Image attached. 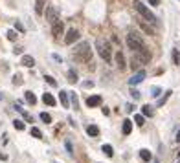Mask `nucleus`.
Masks as SVG:
<instances>
[{"mask_svg": "<svg viewBox=\"0 0 180 163\" xmlns=\"http://www.w3.org/2000/svg\"><path fill=\"white\" fill-rule=\"evenodd\" d=\"M31 136H33V137H39V139H40V137H42V132H40V130H39L37 127H31Z\"/></svg>", "mask_w": 180, "mask_h": 163, "instance_id": "nucleus-31", "label": "nucleus"}, {"mask_svg": "<svg viewBox=\"0 0 180 163\" xmlns=\"http://www.w3.org/2000/svg\"><path fill=\"white\" fill-rule=\"evenodd\" d=\"M96 50H98L99 57H101L105 62H110V61H112V48H110V42H108V40L98 39V40H96Z\"/></svg>", "mask_w": 180, "mask_h": 163, "instance_id": "nucleus-4", "label": "nucleus"}, {"mask_svg": "<svg viewBox=\"0 0 180 163\" xmlns=\"http://www.w3.org/2000/svg\"><path fill=\"white\" fill-rule=\"evenodd\" d=\"M178 163H180V158H178Z\"/></svg>", "mask_w": 180, "mask_h": 163, "instance_id": "nucleus-43", "label": "nucleus"}, {"mask_svg": "<svg viewBox=\"0 0 180 163\" xmlns=\"http://www.w3.org/2000/svg\"><path fill=\"white\" fill-rule=\"evenodd\" d=\"M125 42H127V46H129V50H132V53H143V55H151V53H149V50H147V46H145V42H143V39H142L138 33L130 31V33L127 35Z\"/></svg>", "mask_w": 180, "mask_h": 163, "instance_id": "nucleus-1", "label": "nucleus"}, {"mask_svg": "<svg viewBox=\"0 0 180 163\" xmlns=\"http://www.w3.org/2000/svg\"><path fill=\"white\" fill-rule=\"evenodd\" d=\"M24 99H26L30 105H35V103H37V97H35L33 92H26V94H24Z\"/></svg>", "mask_w": 180, "mask_h": 163, "instance_id": "nucleus-21", "label": "nucleus"}, {"mask_svg": "<svg viewBox=\"0 0 180 163\" xmlns=\"http://www.w3.org/2000/svg\"><path fill=\"white\" fill-rule=\"evenodd\" d=\"M44 81H46L50 86H55V84H57V83H55V79H53V77H50V75H46V77H44Z\"/></svg>", "mask_w": 180, "mask_h": 163, "instance_id": "nucleus-35", "label": "nucleus"}, {"mask_svg": "<svg viewBox=\"0 0 180 163\" xmlns=\"http://www.w3.org/2000/svg\"><path fill=\"white\" fill-rule=\"evenodd\" d=\"M149 4H151V6H158L160 0H149Z\"/></svg>", "mask_w": 180, "mask_h": 163, "instance_id": "nucleus-41", "label": "nucleus"}, {"mask_svg": "<svg viewBox=\"0 0 180 163\" xmlns=\"http://www.w3.org/2000/svg\"><path fill=\"white\" fill-rule=\"evenodd\" d=\"M101 150H103V152H105L108 158H112V156H114V150H112V147H110V145H103V147H101Z\"/></svg>", "mask_w": 180, "mask_h": 163, "instance_id": "nucleus-25", "label": "nucleus"}, {"mask_svg": "<svg viewBox=\"0 0 180 163\" xmlns=\"http://www.w3.org/2000/svg\"><path fill=\"white\" fill-rule=\"evenodd\" d=\"M68 97H70V101H72V106H74V108H77V105H79L77 96H76V94H70V92H68Z\"/></svg>", "mask_w": 180, "mask_h": 163, "instance_id": "nucleus-28", "label": "nucleus"}, {"mask_svg": "<svg viewBox=\"0 0 180 163\" xmlns=\"http://www.w3.org/2000/svg\"><path fill=\"white\" fill-rule=\"evenodd\" d=\"M173 62H175L176 66L180 64V52H178V50H173Z\"/></svg>", "mask_w": 180, "mask_h": 163, "instance_id": "nucleus-30", "label": "nucleus"}, {"mask_svg": "<svg viewBox=\"0 0 180 163\" xmlns=\"http://www.w3.org/2000/svg\"><path fill=\"white\" fill-rule=\"evenodd\" d=\"M101 96H90V97H86V106L88 108H94V106H99L101 105Z\"/></svg>", "mask_w": 180, "mask_h": 163, "instance_id": "nucleus-10", "label": "nucleus"}, {"mask_svg": "<svg viewBox=\"0 0 180 163\" xmlns=\"http://www.w3.org/2000/svg\"><path fill=\"white\" fill-rule=\"evenodd\" d=\"M74 59L79 62H90L92 61V50H90V42L83 40L74 48Z\"/></svg>", "mask_w": 180, "mask_h": 163, "instance_id": "nucleus-2", "label": "nucleus"}, {"mask_svg": "<svg viewBox=\"0 0 180 163\" xmlns=\"http://www.w3.org/2000/svg\"><path fill=\"white\" fill-rule=\"evenodd\" d=\"M116 66H118L120 70H125V68H127V61H125V55H123L121 52L116 53Z\"/></svg>", "mask_w": 180, "mask_h": 163, "instance_id": "nucleus-12", "label": "nucleus"}, {"mask_svg": "<svg viewBox=\"0 0 180 163\" xmlns=\"http://www.w3.org/2000/svg\"><path fill=\"white\" fill-rule=\"evenodd\" d=\"M22 83H24V81H22V75H20V74H15V75H13V84H15V86H20Z\"/></svg>", "mask_w": 180, "mask_h": 163, "instance_id": "nucleus-26", "label": "nucleus"}, {"mask_svg": "<svg viewBox=\"0 0 180 163\" xmlns=\"http://www.w3.org/2000/svg\"><path fill=\"white\" fill-rule=\"evenodd\" d=\"M6 35H8V39H9V40H17V31H15V30H9Z\"/></svg>", "mask_w": 180, "mask_h": 163, "instance_id": "nucleus-33", "label": "nucleus"}, {"mask_svg": "<svg viewBox=\"0 0 180 163\" xmlns=\"http://www.w3.org/2000/svg\"><path fill=\"white\" fill-rule=\"evenodd\" d=\"M22 118H24V119H26L28 123H33V118H31V115H30L28 112H22Z\"/></svg>", "mask_w": 180, "mask_h": 163, "instance_id": "nucleus-36", "label": "nucleus"}, {"mask_svg": "<svg viewBox=\"0 0 180 163\" xmlns=\"http://www.w3.org/2000/svg\"><path fill=\"white\" fill-rule=\"evenodd\" d=\"M125 110H127V112H129V114H130V112H132V110H134V106H132V105H130V103H129V105H127V106H125Z\"/></svg>", "mask_w": 180, "mask_h": 163, "instance_id": "nucleus-40", "label": "nucleus"}, {"mask_svg": "<svg viewBox=\"0 0 180 163\" xmlns=\"http://www.w3.org/2000/svg\"><path fill=\"white\" fill-rule=\"evenodd\" d=\"M63 31H64V26H63V22H61V20H57L55 24L52 26V35H53L55 39H59V37L63 35Z\"/></svg>", "mask_w": 180, "mask_h": 163, "instance_id": "nucleus-9", "label": "nucleus"}, {"mask_svg": "<svg viewBox=\"0 0 180 163\" xmlns=\"http://www.w3.org/2000/svg\"><path fill=\"white\" fill-rule=\"evenodd\" d=\"M40 119L48 125V123H52V115H50V114H46V112H42V114H40Z\"/></svg>", "mask_w": 180, "mask_h": 163, "instance_id": "nucleus-29", "label": "nucleus"}, {"mask_svg": "<svg viewBox=\"0 0 180 163\" xmlns=\"http://www.w3.org/2000/svg\"><path fill=\"white\" fill-rule=\"evenodd\" d=\"M130 130H132V121H130V119H125V121H123V125H121V132H123L125 136H129V134H130Z\"/></svg>", "mask_w": 180, "mask_h": 163, "instance_id": "nucleus-17", "label": "nucleus"}, {"mask_svg": "<svg viewBox=\"0 0 180 163\" xmlns=\"http://www.w3.org/2000/svg\"><path fill=\"white\" fill-rule=\"evenodd\" d=\"M13 127H15L17 130H24V123H22L20 119H15V121H13Z\"/></svg>", "mask_w": 180, "mask_h": 163, "instance_id": "nucleus-32", "label": "nucleus"}, {"mask_svg": "<svg viewBox=\"0 0 180 163\" xmlns=\"http://www.w3.org/2000/svg\"><path fill=\"white\" fill-rule=\"evenodd\" d=\"M42 103H44V105H48V106H55V103H57V101H55V97H53L52 94H48V92H46V94L42 96Z\"/></svg>", "mask_w": 180, "mask_h": 163, "instance_id": "nucleus-15", "label": "nucleus"}, {"mask_svg": "<svg viewBox=\"0 0 180 163\" xmlns=\"http://www.w3.org/2000/svg\"><path fill=\"white\" fill-rule=\"evenodd\" d=\"M83 86H85V88H92V86H94V83H92V81H85V83H83Z\"/></svg>", "mask_w": 180, "mask_h": 163, "instance_id": "nucleus-38", "label": "nucleus"}, {"mask_svg": "<svg viewBox=\"0 0 180 163\" xmlns=\"http://www.w3.org/2000/svg\"><path fill=\"white\" fill-rule=\"evenodd\" d=\"M44 6H46V0H35V13L42 15L44 13Z\"/></svg>", "mask_w": 180, "mask_h": 163, "instance_id": "nucleus-16", "label": "nucleus"}, {"mask_svg": "<svg viewBox=\"0 0 180 163\" xmlns=\"http://www.w3.org/2000/svg\"><path fill=\"white\" fill-rule=\"evenodd\" d=\"M86 134L92 136V137H96V136H99V128H98L96 125H88V127H86Z\"/></svg>", "mask_w": 180, "mask_h": 163, "instance_id": "nucleus-19", "label": "nucleus"}, {"mask_svg": "<svg viewBox=\"0 0 180 163\" xmlns=\"http://www.w3.org/2000/svg\"><path fill=\"white\" fill-rule=\"evenodd\" d=\"M44 18H46L48 24H55V22L59 20V9L55 6H46V11H44Z\"/></svg>", "mask_w": 180, "mask_h": 163, "instance_id": "nucleus-6", "label": "nucleus"}, {"mask_svg": "<svg viewBox=\"0 0 180 163\" xmlns=\"http://www.w3.org/2000/svg\"><path fill=\"white\" fill-rule=\"evenodd\" d=\"M68 81H70V83H76V81H77V72H76L74 68L68 70Z\"/></svg>", "mask_w": 180, "mask_h": 163, "instance_id": "nucleus-23", "label": "nucleus"}, {"mask_svg": "<svg viewBox=\"0 0 180 163\" xmlns=\"http://www.w3.org/2000/svg\"><path fill=\"white\" fill-rule=\"evenodd\" d=\"M134 123H136L138 127H143L145 125V118H143L142 114H136V115H134Z\"/></svg>", "mask_w": 180, "mask_h": 163, "instance_id": "nucleus-22", "label": "nucleus"}, {"mask_svg": "<svg viewBox=\"0 0 180 163\" xmlns=\"http://www.w3.org/2000/svg\"><path fill=\"white\" fill-rule=\"evenodd\" d=\"M140 158H142L143 161H151V159H153V154H151L147 149H142V150H140Z\"/></svg>", "mask_w": 180, "mask_h": 163, "instance_id": "nucleus-20", "label": "nucleus"}, {"mask_svg": "<svg viewBox=\"0 0 180 163\" xmlns=\"http://www.w3.org/2000/svg\"><path fill=\"white\" fill-rule=\"evenodd\" d=\"M169 96H171V90H167L166 94H164V97H160V99H158V106H164V105H166V101L169 99Z\"/></svg>", "mask_w": 180, "mask_h": 163, "instance_id": "nucleus-24", "label": "nucleus"}, {"mask_svg": "<svg viewBox=\"0 0 180 163\" xmlns=\"http://www.w3.org/2000/svg\"><path fill=\"white\" fill-rule=\"evenodd\" d=\"M143 79H145V72L143 70H140V72H136V74H132V77L129 79V84L134 88L136 84H140V83H143Z\"/></svg>", "mask_w": 180, "mask_h": 163, "instance_id": "nucleus-7", "label": "nucleus"}, {"mask_svg": "<svg viewBox=\"0 0 180 163\" xmlns=\"http://www.w3.org/2000/svg\"><path fill=\"white\" fill-rule=\"evenodd\" d=\"M13 53H15V55H20V53H22V48H18V46H17V48L13 50Z\"/></svg>", "mask_w": 180, "mask_h": 163, "instance_id": "nucleus-39", "label": "nucleus"}, {"mask_svg": "<svg viewBox=\"0 0 180 163\" xmlns=\"http://www.w3.org/2000/svg\"><path fill=\"white\" fill-rule=\"evenodd\" d=\"M77 39H79V31H77L76 28H72V30H68V33H66V37H64V42L70 46V44H74Z\"/></svg>", "mask_w": 180, "mask_h": 163, "instance_id": "nucleus-8", "label": "nucleus"}, {"mask_svg": "<svg viewBox=\"0 0 180 163\" xmlns=\"http://www.w3.org/2000/svg\"><path fill=\"white\" fill-rule=\"evenodd\" d=\"M153 114H154V110H153L151 105H143L142 106V115L143 118H153Z\"/></svg>", "mask_w": 180, "mask_h": 163, "instance_id": "nucleus-18", "label": "nucleus"}, {"mask_svg": "<svg viewBox=\"0 0 180 163\" xmlns=\"http://www.w3.org/2000/svg\"><path fill=\"white\" fill-rule=\"evenodd\" d=\"M151 92H153V94H151V96H153V97H158V96H160V94H162V90H160V88H158V86H153V90H151Z\"/></svg>", "mask_w": 180, "mask_h": 163, "instance_id": "nucleus-34", "label": "nucleus"}, {"mask_svg": "<svg viewBox=\"0 0 180 163\" xmlns=\"http://www.w3.org/2000/svg\"><path fill=\"white\" fill-rule=\"evenodd\" d=\"M59 101L64 108H68L70 106V97H68V92L66 90H61V94H59Z\"/></svg>", "mask_w": 180, "mask_h": 163, "instance_id": "nucleus-11", "label": "nucleus"}, {"mask_svg": "<svg viewBox=\"0 0 180 163\" xmlns=\"http://www.w3.org/2000/svg\"><path fill=\"white\" fill-rule=\"evenodd\" d=\"M154 163H158V161H154Z\"/></svg>", "mask_w": 180, "mask_h": 163, "instance_id": "nucleus-44", "label": "nucleus"}, {"mask_svg": "<svg viewBox=\"0 0 180 163\" xmlns=\"http://www.w3.org/2000/svg\"><path fill=\"white\" fill-rule=\"evenodd\" d=\"M15 30H18L20 33H24V26H22L20 22H15Z\"/></svg>", "mask_w": 180, "mask_h": 163, "instance_id": "nucleus-37", "label": "nucleus"}, {"mask_svg": "<svg viewBox=\"0 0 180 163\" xmlns=\"http://www.w3.org/2000/svg\"><path fill=\"white\" fill-rule=\"evenodd\" d=\"M175 139H176V143H180V128H178V134H176V137H175Z\"/></svg>", "mask_w": 180, "mask_h": 163, "instance_id": "nucleus-42", "label": "nucleus"}, {"mask_svg": "<svg viewBox=\"0 0 180 163\" xmlns=\"http://www.w3.org/2000/svg\"><path fill=\"white\" fill-rule=\"evenodd\" d=\"M132 6H134V9H136V11H138L145 20H149V24H151V26H156V24H158V18H156V15H154L147 6H143L140 0H134V4H132Z\"/></svg>", "mask_w": 180, "mask_h": 163, "instance_id": "nucleus-3", "label": "nucleus"}, {"mask_svg": "<svg viewBox=\"0 0 180 163\" xmlns=\"http://www.w3.org/2000/svg\"><path fill=\"white\" fill-rule=\"evenodd\" d=\"M130 97H132L134 101H138V99L142 97V94H140V92H138L136 88H130Z\"/></svg>", "mask_w": 180, "mask_h": 163, "instance_id": "nucleus-27", "label": "nucleus"}, {"mask_svg": "<svg viewBox=\"0 0 180 163\" xmlns=\"http://www.w3.org/2000/svg\"><path fill=\"white\" fill-rule=\"evenodd\" d=\"M138 26H140L147 35H154V33H156V31H154V28H153V26H149L147 22H143V20H138Z\"/></svg>", "mask_w": 180, "mask_h": 163, "instance_id": "nucleus-14", "label": "nucleus"}, {"mask_svg": "<svg viewBox=\"0 0 180 163\" xmlns=\"http://www.w3.org/2000/svg\"><path fill=\"white\" fill-rule=\"evenodd\" d=\"M20 64H22V66H28V68H33V66H35V59H33L31 55H22Z\"/></svg>", "mask_w": 180, "mask_h": 163, "instance_id": "nucleus-13", "label": "nucleus"}, {"mask_svg": "<svg viewBox=\"0 0 180 163\" xmlns=\"http://www.w3.org/2000/svg\"><path fill=\"white\" fill-rule=\"evenodd\" d=\"M151 61V55H143V53H132V59H130V68H132V72L136 74L142 70L143 64H147Z\"/></svg>", "mask_w": 180, "mask_h": 163, "instance_id": "nucleus-5", "label": "nucleus"}]
</instances>
